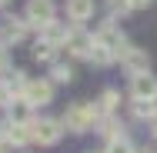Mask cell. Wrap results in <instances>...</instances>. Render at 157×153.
Wrapping results in <instances>:
<instances>
[{"label": "cell", "instance_id": "obj_1", "mask_svg": "<svg viewBox=\"0 0 157 153\" xmlns=\"http://www.w3.org/2000/svg\"><path fill=\"white\" fill-rule=\"evenodd\" d=\"M94 123H97V107H90V103H74L63 117V126L70 133H87Z\"/></svg>", "mask_w": 157, "mask_h": 153}, {"label": "cell", "instance_id": "obj_2", "mask_svg": "<svg viewBox=\"0 0 157 153\" xmlns=\"http://www.w3.org/2000/svg\"><path fill=\"white\" fill-rule=\"evenodd\" d=\"M30 137L40 143V147H54L63 137V120H54V117H40V120L30 123Z\"/></svg>", "mask_w": 157, "mask_h": 153}, {"label": "cell", "instance_id": "obj_3", "mask_svg": "<svg viewBox=\"0 0 157 153\" xmlns=\"http://www.w3.org/2000/svg\"><path fill=\"white\" fill-rule=\"evenodd\" d=\"M54 13H57V7H54V0H27V10H24V20L30 24V27H50L54 24Z\"/></svg>", "mask_w": 157, "mask_h": 153}, {"label": "cell", "instance_id": "obj_4", "mask_svg": "<svg viewBox=\"0 0 157 153\" xmlns=\"http://www.w3.org/2000/svg\"><path fill=\"white\" fill-rule=\"evenodd\" d=\"M63 50L70 57H80V60H90V50H94V37L84 33L80 27H70L67 30V40H63Z\"/></svg>", "mask_w": 157, "mask_h": 153}, {"label": "cell", "instance_id": "obj_5", "mask_svg": "<svg viewBox=\"0 0 157 153\" xmlns=\"http://www.w3.org/2000/svg\"><path fill=\"white\" fill-rule=\"evenodd\" d=\"M97 40H100V43H104V47H107V50L117 57V60L124 57V50H127V37H124V30H121L114 20H110V24H104V27L97 30Z\"/></svg>", "mask_w": 157, "mask_h": 153}, {"label": "cell", "instance_id": "obj_6", "mask_svg": "<svg viewBox=\"0 0 157 153\" xmlns=\"http://www.w3.org/2000/svg\"><path fill=\"white\" fill-rule=\"evenodd\" d=\"M24 100H27L30 107H47V103L54 100V83H50V80H30L27 90H24Z\"/></svg>", "mask_w": 157, "mask_h": 153}, {"label": "cell", "instance_id": "obj_7", "mask_svg": "<svg viewBox=\"0 0 157 153\" xmlns=\"http://www.w3.org/2000/svg\"><path fill=\"white\" fill-rule=\"evenodd\" d=\"M121 63H124V70L130 73V77L151 70V57H147V50H137V47H127L124 57H121Z\"/></svg>", "mask_w": 157, "mask_h": 153}, {"label": "cell", "instance_id": "obj_8", "mask_svg": "<svg viewBox=\"0 0 157 153\" xmlns=\"http://www.w3.org/2000/svg\"><path fill=\"white\" fill-rule=\"evenodd\" d=\"M27 37V20H17V17H3L0 20V43H20Z\"/></svg>", "mask_w": 157, "mask_h": 153}, {"label": "cell", "instance_id": "obj_9", "mask_svg": "<svg viewBox=\"0 0 157 153\" xmlns=\"http://www.w3.org/2000/svg\"><path fill=\"white\" fill-rule=\"evenodd\" d=\"M130 97H134V100H154L157 97V80L151 77V73L130 77Z\"/></svg>", "mask_w": 157, "mask_h": 153}, {"label": "cell", "instance_id": "obj_10", "mask_svg": "<svg viewBox=\"0 0 157 153\" xmlns=\"http://www.w3.org/2000/svg\"><path fill=\"white\" fill-rule=\"evenodd\" d=\"M67 17L74 24H84L94 17V0H67Z\"/></svg>", "mask_w": 157, "mask_h": 153}, {"label": "cell", "instance_id": "obj_11", "mask_svg": "<svg viewBox=\"0 0 157 153\" xmlns=\"http://www.w3.org/2000/svg\"><path fill=\"white\" fill-rule=\"evenodd\" d=\"M10 123H33L30 120V103H27L24 97L10 103Z\"/></svg>", "mask_w": 157, "mask_h": 153}, {"label": "cell", "instance_id": "obj_12", "mask_svg": "<svg viewBox=\"0 0 157 153\" xmlns=\"http://www.w3.org/2000/svg\"><path fill=\"white\" fill-rule=\"evenodd\" d=\"M27 140H33L30 137V123H10V130H7V143H27Z\"/></svg>", "mask_w": 157, "mask_h": 153}, {"label": "cell", "instance_id": "obj_13", "mask_svg": "<svg viewBox=\"0 0 157 153\" xmlns=\"http://www.w3.org/2000/svg\"><path fill=\"white\" fill-rule=\"evenodd\" d=\"M90 60H94L97 67H110V63L117 60V57H114V53H110V50H107V47H104V43H100V40L94 37V50H90Z\"/></svg>", "mask_w": 157, "mask_h": 153}, {"label": "cell", "instance_id": "obj_14", "mask_svg": "<svg viewBox=\"0 0 157 153\" xmlns=\"http://www.w3.org/2000/svg\"><path fill=\"white\" fill-rule=\"evenodd\" d=\"M54 53H57V47H54V43L37 40V47H33V60H40V63H54Z\"/></svg>", "mask_w": 157, "mask_h": 153}, {"label": "cell", "instance_id": "obj_15", "mask_svg": "<svg viewBox=\"0 0 157 153\" xmlns=\"http://www.w3.org/2000/svg\"><path fill=\"white\" fill-rule=\"evenodd\" d=\"M100 133H104L107 140H117V137H124V126H121V123L110 117V120H104V123H100Z\"/></svg>", "mask_w": 157, "mask_h": 153}, {"label": "cell", "instance_id": "obj_16", "mask_svg": "<svg viewBox=\"0 0 157 153\" xmlns=\"http://www.w3.org/2000/svg\"><path fill=\"white\" fill-rule=\"evenodd\" d=\"M50 77H54L57 83H70V80H74V70H70L67 63H54V67H50Z\"/></svg>", "mask_w": 157, "mask_h": 153}, {"label": "cell", "instance_id": "obj_17", "mask_svg": "<svg viewBox=\"0 0 157 153\" xmlns=\"http://www.w3.org/2000/svg\"><path fill=\"white\" fill-rule=\"evenodd\" d=\"M117 103H121V93L117 90H104V97H100V110H104V113L117 110Z\"/></svg>", "mask_w": 157, "mask_h": 153}, {"label": "cell", "instance_id": "obj_18", "mask_svg": "<svg viewBox=\"0 0 157 153\" xmlns=\"http://www.w3.org/2000/svg\"><path fill=\"white\" fill-rule=\"evenodd\" d=\"M107 153H137V150L130 147V140H127V137H117V140H110V143H107Z\"/></svg>", "mask_w": 157, "mask_h": 153}, {"label": "cell", "instance_id": "obj_19", "mask_svg": "<svg viewBox=\"0 0 157 153\" xmlns=\"http://www.w3.org/2000/svg\"><path fill=\"white\" fill-rule=\"evenodd\" d=\"M10 103H13V90H10L7 80L0 77V107H10Z\"/></svg>", "mask_w": 157, "mask_h": 153}, {"label": "cell", "instance_id": "obj_20", "mask_svg": "<svg viewBox=\"0 0 157 153\" xmlns=\"http://www.w3.org/2000/svg\"><path fill=\"white\" fill-rule=\"evenodd\" d=\"M7 67H10V53H7V47L0 43V73H7Z\"/></svg>", "mask_w": 157, "mask_h": 153}, {"label": "cell", "instance_id": "obj_21", "mask_svg": "<svg viewBox=\"0 0 157 153\" xmlns=\"http://www.w3.org/2000/svg\"><path fill=\"white\" fill-rule=\"evenodd\" d=\"M151 3H154V0H127L130 10H144V7H151Z\"/></svg>", "mask_w": 157, "mask_h": 153}, {"label": "cell", "instance_id": "obj_22", "mask_svg": "<svg viewBox=\"0 0 157 153\" xmlns=\"http://www.w3.org/2000/svg\"><path fill=\"white\" fill-rule=\"evenodd\" d=\"M7 130H10V123H3V120H0V147L7 143Z\"/></svg>", "mask_w": 157, "mask_h": 153}, {"label": "cell", "instance_id": "obj_23", "mask_svg": "<svg viewBox=\"0 0 157 153\" xmlns=\"http://www.w3.org/2000/svg\"><path fill=\"white\" fill-rule=\"evenodd\" d=\"M147 107H151V120H157V97H154V100H147Z\"/></svg>", "mask_w": 157, "mask_h": 153}, {"label": "cell", "instance_id": "obj_24", "mask_svg": "<svg viewBox=\"0 0 157 153\" xmlns=\"http://www.w3.org/2000/svg\"><path fill=\"white\" fill-rule=\"evenodd\" d=\"M154 140H157V120H154Z\"/></svg>", "mask_w": 157, "mask_h": 153}, {"label": "cell", "instance_id": "obj_25", "mask_svg": "<svg viewBox=\"0 0 157 153\" xmlns=\"http://www.w3.org/2000/svg\"><path fill=\"white\" fill-rule=\"evenodd\" d=\"M137 153H154V150H137Z\"/></svg>", "mask_w": 157, "mask_h": 153}, {"label": "cell", "instance_id": "obj_26", "mask_svg": "<svg viewBox=\"0 0 157 153\" xmlns=\"http://www.w3.org/2000/svg\"><path fill=\"white\" fill-rule=\"evenodd\" d=\"M3 3H7V0H0V7H3Z\"/></svg>", "mask_w": 157, "mask_h": 153}]
</instances>
